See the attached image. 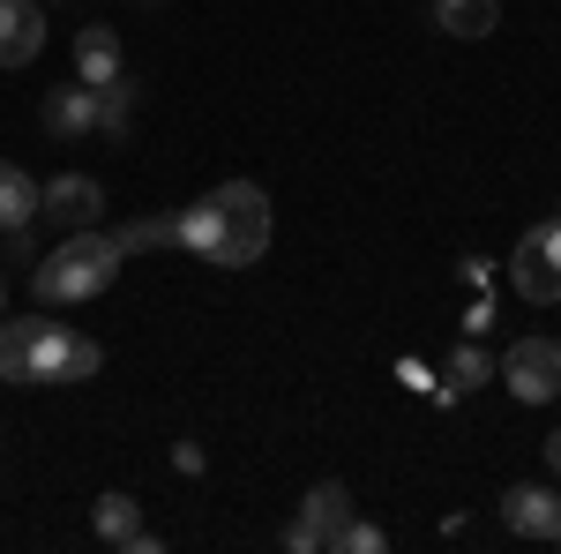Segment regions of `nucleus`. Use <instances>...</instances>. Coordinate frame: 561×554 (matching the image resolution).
<instances>
[{
	"mask_svg": "<svg viewBox=\"0 0 561 554\" xmlns=\"http://www.w3.org/2000/svg\"><path fill=\"white\" fill-rule=\"evenodd\" d=\"M121 240L113 233H98V225H83V233H60V248L53 256H38V270H31V293L45 299V307H76V299H98L113 278H121Z\"/></svg>",
	"mask_w": 561,
	"mask_h": 554,
	"instance_id": "f257e3e1",
	"label": "nucleus"
},
{
	"mask_svg": "<svg viewBox=\"0 0 561 554\" xmlns=\"http://www.w3.org/2000/svg\"><path fill=\"white\" fill-rule=\"evenodd\" d=\"M217 203V270H248V262H262V248H270V195H262L255 180H217L210 188Z\"/></svg>",
	"mask_w": 561,
	"mask_h": 554,
	"instance_id": "f03ea898",
	"label": "nucleus"
},
{
	"mask_svg": "<svg viewBox=\"0 0 561 554\" xmlns=\"http://www.w3.org/2000/svg\"><path fill=\"white\" fill-rule=\"evenodd\" d=\"M105 368V344L83 338V330H68V323H38V338H31V389L45 383H90Z\"/></svg>",
	"mask_w": 561,
	"mask_h": 554,
	"instance_id": "7ed1b4c3",
	"label": "nucleus"
},
{
	"mask_svg": "<svg viewBox=\"0 0 561 554\" xmlns=\"http://www.w3.org/2000/svg\"><path fill=\"white\" fill-rule=\"evenodd\" d=\"M494 375L510 383L517 405H554L561 397V338H517L494 360Z\"/></svg>",
	"mask_w": 561,
	"mask_h": 554,
	"instance_id": "20e7f679",
	"label": "nucleus"
},
{
	"mask_svg": "<svg viewBox=\"0 0 561 554\" xmlns=\"http://www.w3.org/2000/svg\"><path fill=\"white\" fill-rule=\"evenodd\" d=\"M345 517H352V487L345 479H314L307 502H300V517L285 524V547L293 554H330V540L345 532Z\"/></svg>",
	"mask_w": 561,
	"mask_h": 554,
	"instance_id": "39448f33",
	"label": "nucleus"
},
{
	"mask_svg": "<svg viewBox=\"0 0 561 554\" xmlns=\"http://www.w3.org/2000/svg\"><path fill=\"white\" fill-rule=\"evenodd\" d=\"M38 217L60 225V233H83V225L105 217V188L90 172H53V180H38Z\"/></svg>",
	"mask_w": 561,
	"mask_h": 554,
	"instance_id": "423d86ee",
	"label": "nucleus"
},
{
	"mask_svg": "<svg viewBox=\"0 0 561 554\" xmlns=\"http://www.w3.org/2000/svg\"><path fill=\"white\" fill-rule=\"evenodd\" d=\"M502 524L517 532V540H561V495L554 487H539V479H524V487H510L502 495Z\"/></svg>",
	"mask_w": 561,
	"mask_h": 554,
	"instance_id": "0eeeda50",
	"label": "nucleus"
},
{
	"mask_svg": "<svg viewBox=\"0 0 561 554\" xmlns=\"http://www.w3.org/2000/svg\"><path fill=\"white\" fill-rule=\"evenodd\" d=\"M45 53V8L38 0H0V68H31Z\"/></svg>",
	"mask_w": 561,
	"mask_h": 554,
	"instance_id": "6e6552de",
	"label": "nucleus"
},
{
	"mask_svg": "<svg viewBox=\"0 0 561 554\" xmlns=\"http://www.w3.org/2000/svg\"><path fill=\"white\" fill-rule=\"evenodd\" d=\"M510 285H517V299H531V307H554V299H561V262H547L539 233H524V240H517V256H510Z\"/></svg>",
	"mask_w": 561,
	"mask_h": 554,
	"instance_id": "1a4fd4ad",
	"label": "nucleus"
},
{
	"mask_svg": "<svg viewBox=\"0 0 561 554\" xmlns=\"http://www.w3.org/2000/svg\"><path fill=\"white\" fill-rule=\"evenodd\" d=\"M121 76V38H113V23H83L76 31V83H113Z\"/></svg>",
	"mask_w": 561,
	"mask_h": 554,
	"instance_id": "9d476101",
	"label": "nucleus"
},
{
	"mask_svg": "<svg viewBox=\"0 0 561 554\" xmlns=\"http://www.w3.org/2000/svg\"><path fill=\"white\" fill-rule=\"evenodd\" d=\"M45 128L60 135V143H83L98 135V105H90V83H60L45 98Z\"/></svg>",
	"mask_w": 561,
	"mask_h": 554,
	"instance_id": "9b49d317",
	"label": "nucleus"
},
{
	"mask_svg": "<svg viewBox=\"0 0 561 554\" xmlns=\"http://www.w3.org/2000/svg\"><path fill=\"white\" fill-rule=\"evenodd\" d=\"M502 23V0H434V31L449 38H494Z\"/></svg>",
	"mask_w": 561,
	"mask_h": 554,
	"instance_id": "f8f14e48",
	"label": "nucleus"
},
{
	"mask_svg": "<svg viewBox=\"0 0 561 554\" xmlns=\"http://www.w3.org/2000/svg\"><path fill=\"white\" fill-rule=\"evenodd\" d=\"M15 225H38V180L0 158V233H15Z\"/></svg>",
	"mask_w": 561,
	"mask_h": 554,
	"instance_id": "ddd939ff",
	"label": "nucleus"
},
{
	"mask_svg": "<svg viewBox=\"0 0 561 554\" xmlns=\"http://www.w3.org/2000/svg\"><path fill=\"white\" fill-rule=\"evenodd\" d=\"M31 338H38V323H23V315H0V383L31 389Z\"/></svg>",
	"mask_w": 561,
	"mask_h": 554,
	"instance_id": "4468645a",
	"label": "nucleus"
},
{
	"mask_svg": "<svg viewBox=\"0 0 561 554\" xmlns=\"http://www.w3.org/2000/svg\"><path fill=\"white\" fill-rule=\"evenodd\" d=\"M90 105H98V135H105V143H128V113H135V83H128V76L98 83V90H90Z\"/></svg>",
	"mask_w": 561,
	"mask_h": 554,
	"instance_id": "2eb2a0df",
	"label": "nucleus"
},
{
	"mask_svg": "<svg viewBox=\"0 0 561 554\" xmlns=\"http://www.w3.org/2000/svg\"><path fill=\"white\" fill-rule=\"evenodd\" d=\"M90 532H98L105 547H128L135 532H142V510H135V495H98V510H90Z\"/></svg>",
	"mask_w": 561,
	"mask_h": 554,
	"instance_id": "dca6fc26",
	"label": "nucleus"
},
{
	"mask_svg": "<svg viewBox=\"0 0 561 554\" xmlns=\"http://www.w3.org/2000/svg\"><path fill=\"white\" fill-rule=\"evenodd\" d=\"M113 240H121V256H142V248H180V217H128Z\"/></svg>",
	"mask_w": 561,
	"mask_h": 554,
	"instance_id": "f3484780",
	"label": "nucleus"
},
{
	"mask_svg": "<svg viewBox=\"0 0 561 554\" xmlns=\"http://www.w3.org/2000/svg\"><path fill=\"white\" fill-rule=\"evenodd\" d=\"M217 233H225V225H217V203H210V195H203L195 211H180V248H187V256L210 262L217 256Z\"/></svg>",
	"mask_w": 561,
	"mask_h": 554,
	"instance_id": "a211bd4d",
	"label": "nucleus"
},
{
	"mask_svg": "<svg viewBox=\"0 0 561 554\" xmlns=\"http://www.w3.org/2000/svg\"><path fill=\"white\" fill-rule=\"evenodd\" d=\"M442 375H449V389H479V383H494V360H486V344H457V352H449V368H442Z\"/></svg>",
	"mask_w": 561,
	"mask_h": 554,
	"instance_id": "6ab92c4d",
	"label": "nucleus"
},
{
	"mask_svg": "<svg viewBox=\"0 0 561 554\" xmlns=\"http://www.w3.org/2000/svg\"><path fill=\"white\" fill-rule=\"evenodd\" d=\"M389 547V532L382 524H359V517H345V532L330 540V554H382Z\"/></svg>",
	"mask_w": 561,
	"mask_h": 554,
	"instance_id": "aec40b11",
	"label": "nucleus"
},
{
	"mask_svg": "<svg viewBox=\"0 0 561 554\" xmlns=\"http://www.w3.org/2000/svg\"><path fill=\"white\" fill-rule=\"evenodd\" d=\"M203 465H210V457H203V442H173V472H187V479H195Z\"/></svg>",
	"mask_w": 561,
	"mask_h": 554,
	"instance_id": "412c9836",
	"label": "nucleus"
},
{
	"mask_svg": "<svg viewBox=\"0 0 561 554\" xmlns=\"http://www.w3.org/2000/svg\"><path fill=\"white\" fill-rule=\"evenodd\" d=\"M539 233V248H547V262H561V217H547V225H531Z\"/></svg>",
	"mask_w": 561,
	"mask_h": 554,
	"instance_id": "4be33fe9",
	"label": "nucleus"
},
{
	"mask_svg": "<svg viewBox=\"0 0 561 554\" xmlns=\"http://www.w3.org/2000/svg\"><path fill=\"white\" fill-rule=\"evenodd\" d=\"M547 465H554V479H561V427L547 434Z\"/></svg>",
	"mask_w": 561,
	"mask_h": 554,
	"instance_id": "5701e85b",
	"label": "nucleus"
},
{
	"mask_svg": "<svg viewBox=\"0 0 561 554\" xmlns=\"http://www.w3.org/2000/svg\"><path fill=\"white\" fill-rule=\"evenodd\" d=\"M0 315H8V278H0Z\"/></svg>",
	"mask_w": 561,
	"mask_h": 554,
	"instance_id": "b1692460",
	"label": "nucleus"
}]
</instances>
